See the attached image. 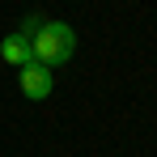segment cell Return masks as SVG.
Instances as JSON below:
<instances>
[{
  "instance_id": "3957f363",
  "label": "cell",
  "mask_w": 157,
  "mask_h": 157,
  "mask_svg": "<svg viewBox=\"0 0 157 157\" xmlns=\"http://www.w3.org/2000/svg\"><path fill=\"white\" fill-rule=\"evenodd\" d=\"M0 59H4V64H13V68L30 64V59H34L30 38H26V34H4V38H0Z\"/></svg>"
},
{
  "instance_id": "6da1fadb",
  "label": "cell",
  "mask_w": 157,
  "mask_h": 157,
  "mask_svg": "<svg viewBox=\"0 0 157 157\" xmlns=\"http://www.w3.org/2000/svg\"><path fill=\"white\" fill-rule=\"evenodd\" d=\"M30 47H34V64L59 68L77 51V30L68 26V21H43V26L30 34Z\"/></svg>"
},
{
  "instance_id": "277c9868",
  "label": "cell",
  "mask_w": 157,
  "mask_h": 157,
  "mask_svg": "<svg viewBox=\"0 0 157 157\" xmlns=\"http://www.w3.org/2000/svg\"><path fill=\"white\" fill-rule=\"evenodd\" d=\"M38 26H43V17H38V13H30L26 21H21V30H17V34H26V38H30V34H34Z\"/></svg>"
},
{
  "instance_id": "7a4b0ae2",
  "label": "cell",
  "mask_w": 157,
  "mask_h": 157,
  "mask_svg": "<svg viewBox=\"0 0 157 157\" xmlns=\"http://www.w3.org/2000/svg\"><path fill=\"white\" fill-rule=\"evenodd\" d=\"M17 85H21V94L26 98H34V102H43V98H51V89H55V77H51V68L47 64H21L17 68Z\"/></svg>"
}]
</instances>
